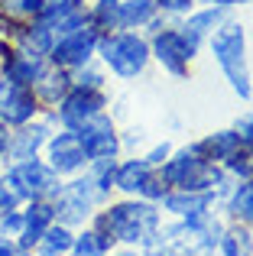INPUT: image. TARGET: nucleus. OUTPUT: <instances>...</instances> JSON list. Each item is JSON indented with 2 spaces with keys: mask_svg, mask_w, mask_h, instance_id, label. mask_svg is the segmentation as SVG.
<instances>
[{
  "mask_svg": "<svg viewBox=\"0 0 253 256\" xmlns=\"http://www.w3.org/2000/svg\"><path fill=\"white\" fill-rule=\"evenodd\" d=\"M159 175L169 188H182V192H214L218 198L230 192L234 178L221 169V166L202 159L188 143L172 150V156L159 166Z\"/></svg>",
  "mask_w": 253,
  "mask_h": 256,
  "instance_id": "obj_4",
  "label": "nucleus"
},
{
  "mask_svg": "<svg viewBox=\"0 0 253 256\" xmlns=\"http://www.w3.org/2000/svg\"><path fill=\"white\" fill-rule=\"evenodd\" d=\"M214 256H253V227L247 224H224Z\"/></svg>",
  "mask_w": 253,
  "mask_h": 256,
  "instance_id": "obj_26",
  "label": "nucleus"
},
{
  "mask_svg": "<svg viewBox=\"0 0 253 256\" xmlns=\"http://www.w3.org/2000/svg\"><path fill=\"white\" fill-rule=\"evenodd\" d=\"M68 75H72V84H75V88H94V91H108V82H110L108 68H104L98 58H91L88 65L68 72Z\"/></svg>",
  "mask_w": 253,
  "mask_h": 256,
  "instance_id": "obj_31",
  "label": "nucleus"
},
{
  "mask_svg": "<svg viewBox=\"0 0 253 256\" xmlns=\"http://www.w3.org/2000/svg\"><path fill=\"white\" fill-rule=\"evenodd\" d=\"M228 13H230V10H224V6H195V10H192L188 16H182L176 26H178V32L185 36L188 49L195 52V56H202V52H204V42H208V36L214 32V26L221 23Z\"/></svg>",
  "mask_w": 253,
  "mask_h": 256,
  "instance_id": "obj_16",
  "label": "nucleus"
},
{
  "mask_svg": "<svg viewBox=\"0 0 253 256\" xmlns=\"http://www.w3.org/2000/svg\"><path fill=\"white\" fill-rule=\"evenodd\" d=\"M88 26L101 36L120 30V0H88Z\"/></svg>",
  "mask_w": 253,
  "mask_h": 256,
  "instance_id": "obj_27",
  "label": "nucleus"
},
{
  "mask_svg": "<svg viewBox=\"0 0 253 256\" xmlns=\"http://www.w3.org/2000/svg\"><path fill=\"white\" fill-rule=\"evenodd\" d=\"M88 178L91 185H94L98 198H101V204H108L110 198H114V172H117V159H94V162H88Z\"/></svg>",
  "mask_w": 253,
  "mask_h": 256,
  "instance_id": "obj_30",
  "label": "nucleus"
},
{
  "mask_svg": "<svg viewBox=\"0 0 253 256\" xmlns=\"http://www.w3.org/2000/svg\"><path fill=\"white\" fill-rule=\"evenodd\" d=\"M39 114H42V107H39L32 88H23L16 82L0 78V120H4L10 130L30 124V120H36Z\"/></svg>",
  "mask_w": 253,
  "mask_h": 256,
  "instance_id": "obj_14",
  "label": "nucleus"
},
{
  "mask_svg": "<svg viewBox=\"0 0 253 256\" xmlns=\"http://www.w3.org/2000/svg\"><path fill=\"white\" fill-rule=\"evenodd\" d=\"M91 224L108 230L117 246L143 250V244L162 224V211H159V204L143 198H110L108 204H101L94 211Z\"/></svg>",
  "mask_w": 253,
  "mask_h": 256,
  "instance_id": "obj_2",
  "label": "nucleus"
},
{
  "mask_svg": "<svg viewBox=\"0 0 253 256\" xmlns=\"http://www.w3.org/2000/svg\"><path fill=\"white\" fill-rule=\"evenodd\" d=\"M98 42H101V32H94L91 26H82L75 32H65V36H56L49 49V65L65 72H75L82 65H88L91 58H98Z\"/></svg>",
  "mask_w": 253,
  "mask_h": 256,
  "instance_id": "obj_10",
  "label": "nucleus"
},
{
  "mask_svg": "<svg viewBox=\"0 0 253 256\" xmlns=\"http://www.w3.org/2000/svg\"><path fill=\"white\" fill-rule=\"evenodd\" d=\"M72 244H75V230L56 220V224L42 234V240L32 246V256H68Z\"/></svg>",
  "mask_w": 253,
  "mask_h": 256,
  "instance_id": "obj_28",
  "label": "nucleus"
},
{
  "mask_svg": "<svg viewBox=\"0 0 253 256\" xmlns=\"http://www.w3.org/2000/svg\"><path fill=\"white\" fill-rule=\"evenodd\" d=\"M39 23H46L56 36L88 26V0H46Z\"/></svg>",
  "mask_w": 253,
  "mask_h": 256,
  "instance_id": "obj_17",
  "label": "nucleus"
},
{
  "mask_svg": "<svg viewBox=\"0 0 253 256\" xmlns=\"http://www.w3.org/2000/svg\"><path fill=\"white\" fill-rule=\"evenodd\" d=\"M4 178L23 204L26 201H52L56 192H58V185H62V178L49 169V162H46L42 156L23 159V162H6Z\"/></svg>",
  "mask_w": 253,
  "mask_h": 256,
  "instance_id": "obj_7",
  "label": "nucleus"
},
{
  "mask_svg": "<svg viewBox=\"0 0 253 256\" xmlns=\"http://www.w3.org/2000/svg\"><path fill=\"white\" fill-rule=\"evenodd\" d=\"M68 91H72V75L65 68H56V65H49V68L42 72V78L32 84V94H36V100H39L42 110H56L58 100H62Z\"/></svg>",
  "mask_w": 253,
  "mask_h": 256,
  "instance_id": "obj_23",
  "label": "nucleus"
},
{
  "mask_svg": "<svg viewBox=\"0 0 253 256\" xmlns=\"http://www.w3.org/2000/svg\"><path fill=\"white\" fill-rule=\"evenodd\" d=\"M221 198L214 192H182V188H169L159 201L162 218H202V214L218 211Z\"/></svg>",
  "mask_w": 253,
  "mask_h": 256,
  "instance_id": "obj_15",
  "label": "nucleus"
},
{
  "mask_svg": "<svg viewBox=\"0 0 253 256\" xmlns=\"http://www.w3.org/2000/svg\"><path fill=\"white\" fill-rule=\"evenodd\" d=\"M75 133H78V140H82L84 152H88V162H94V159H120L124 156L120 126H117V120H114L110 110L94 114V117L84 120Z\"/></svg>",
  "mask_w": 253,
  "mask_h": 256,
  "instance_id": "obj_9",
  "label": "nucleus"
},
{
  "mask_svg": "<svg viewBox=\"0 0 253 256\" xmlns=\"http://www.w3.org/2000/svg\"><path fill=\"white\" fill-rule=\"evenodd\" d=\"M150 56H152V62H156L169 78H176V82H188L192 62L198 58L195 52L188 49V42H185V36L178 32L176 23L162 26L159 32L150 36Z\"/></svg>",
  "mask_w": 253,
  "mask_h": 256,
  "instance_id": "obj_8",
  "label": "nucleus"
},
{
  "mask_svg": "<svg viewBox=\"0 0 253 256\" xmlns=\"http://www.w3.org/2000/svg\"><path fill=\"white\" fill-rule=\"evenodd\" d=\"M192 150L198 152L202 159L214 166H224L237 150H240V136L234 133V126H224V130H214V133H204L202 140H192Z\"/></svg>",
  "mask_w": 253,
  "mask_h": 256,
  "instance_id": "obj_22",
  "label": "nucleus"
},
{
  "mask_svg": "<svg viewBox=\"0 0 253 256\" xmlns=\"http://www.w3.org/2000/svg\"><path fill=\"white\" fill-rule=\"evenodd\" d=\"M0 234H4V237H13V240L23 234V204L6 211V214H0Z\"/></svg>",
  "mask_w": 253,
  "mask_h": 256,
  "instance_id": "obj_34",
  "label": "nucleus"
},
{
  "mask_svg": "<svg viewBox=\"0 0 253 256\" xmlns=\"http://www.w3.org/2000/svg\"><path fill=\"white\" fill-rule=\"evenodd\" d=\"M42 159L49 162V169L56 172L58 178H72V175H82L88 169V152H84L78 133L62 130V126L49 136V143H46V150H42Z\"/></svg>",
  "mask_w": 253,
  "mask_h": 256,
  "instance_id": "obj_11",
  "label": "nucleus"
},
{
  "mask_svg": "<svg viewBox=\"0 0 253 256\" xmlns=\"http://www.w3.org/2000/svg\"><path fill=\"white\" fill-rule=\"evenodd\" d=\"M204 49L211 52V58L221 68L230 91L240 100H250L253 98V75H250V56H247V26L240 23V16H234V10L214 26Z\"/></svg>",
  "mask_w": 253,
  "mask_h": 256,
  "instance_id": "obj_3",
  "label": "nucleus"
},
{
  "mask_svg": "<svg viewBox=\"0 0 253 256\" xmlns=\"http://www.w3.org/2000/svg\"><path fill=\"white\" fill-rule=\"evenodd\" d=\"M228 220L221 211L202 218H162L159 230L143 244V256H214Z\"/></svg>",
  "mask_w": 253,
  "mask_h": 256,
  "instance_id": "obj_1",
  "label": "nucleus"
},
{
  "mask_svg": "<svg viewBox=\"0 0 253 256\" xmlns=\"http://www.w3.org/2000/svg\"><path fill=\"white\" fill-rule=\"evenodd\" d=\"M143 126H126V130H120V146H124V152H130L133 146H143Z\"/></svg>",
  "mask_w": 253,
  "mask_h": 256,
  "instance_id": "obj_37",
  "label": "nucleus"
},
{
  "mask_svg": "<svg viewBox=\"0 0 253 256\" xmlns=\"http://www.w3.org/2000/svg\"><path fill=\"white\" fill-rule=\"evenodd\" d=\"M110 110V91H94V88H75L58 100L56 120L62 130H78L84 120H91L94 114Z\"/></svg>",
  "mask_w": 253,
  "mask_h": 256,
  "instance_id": "obj_12",
  "label": "nucleus"
},
{
  "mask_svg": "<svg viewBox=\"0 0 253 256\" xmlns=\"http://www.w3.org/2000/svg\"><path fill=\"white\" fill-rule=\"evenodd\" d=\"M46 68H49V58L46 56H32V52H23V49H16V46L0 58V78L16 82L23 88H32L42 78Z\"/></svg>",
  "mask_w": 253,
  "mask_h": 256,
  "instance_id": "obj_18",
  "label": "nucleus"
},
{
  "mask_svg": "<svg viewBox=\"0 0 253 256\" xmlns=\"http://www.w3.org/2000/svg\"><path fill=\"white\" fill-rule=\"evenodd\" d=\"M98 62H101L104 68H108V75L117 78V82H136L152 65L150 36L140 32V30L108 32V36H101V42H98Z\"/></svg>",
  "mask_w": 253,
  "mask_h": 256,
  "instance_id": "obj_5",
  "label": "nucleus"
},
{
  "mask_svg": "<svg viewBox=\"0 0 253 256\" xmlns=\"http://www.w3.org/2000/svg\"><path fill=\"white\" fill-rule=\"evenodd\" d=\"M52 208H56V220L65 224V227H72V230L91 224L94 211L101 208V198H98L88 172L72 175V178H62L56 198H52Z\"/></svg>",
  "mask_w": 253,
  "mask_h": 256,
  "instance_id": "obj_6",
  "label": "nucleus"
},
{
  "mask_svg": "<svg viewBox=\"0 0 253 256\" xmlns=\"http://www.w3.org/2000/svg\"><path fill=\"white\" fill-rule=\"evenodd\" d=\"M234 133L240 136V143L253 146V107H250V110H244L240 117L234 120Z\"/></svg>",
  "mask_w": 253,
  "mask_h": 256,
  "instance_id": "obj_36",
  "label": "nucleus"
},
{
  "mask_svg": "<svg viewBox=\"0 0 253 256\" xmlns=\"http://www.w3.org/2000/svg\"><path fill=\"white\" fill-rule=\"evenodd\" d=\"M108 256H143L140 250H130V246H117V250H110Z\"/></svg>",
  "mask_w": 253,
  "mask_h": 256,
  "instance_id": "obj_41",
  "label": "nucleus"
},
{
  "mask_svg": "<svg viewBox=\"0 0 253 256\" xmlns=\"http://www.w3.org/2000/svg\"><path fill=\"white\" fill-rule=\"evenodd\" d=\"M56 224V208L52 201H26L23 204V234L16 237L20 250H30L42 240V234Z\"/></svg>",
  "mask_w": 253,
  "mask_h": 256,
  "instance_id": "obj_20",
  "label": "nucleus"
},
{
  "mask_svg": "<svg viewBox=\"0 0 253 256\" xmlns=\"http://www.w3.org/2000/svg\"><path fill=\"white\" fill-rule=\"evenodd\" d=\"M110 250H117L114 237L94 224H84L75 230V244H72L68 256H108Z\"/></svg>",
  "mask_w": 253,
  "mask_h": 256,
  "instance_id": "obj_25",
  "label": "nucleus"
},
{
  "mask_svg": "<svg viewBox=\"0 0 253 256\" xmlns=\"http://www.w3.org/2000/svg\"><path fill=\"white\" fill-rule=\"evenodd\" d=\"M172 150H176V146H172L169 140H159V143L146 146V152H140V156H143V159H146V162H150V166H156V169H159V166H162L166 159L172 156Z\"/></svg>",
  "mask_w": 253,
  "mask_h": 256,
  "instance_id": "obj_35",
  "label": "nucleus"
},
{
  "mask_svg": "<svg viewBox=\"0 0 253 256\" xmlns=\"http://www.w3.org/2000/svg\"><path fill=\"white\" fill-rule=\"evenodd\" d=\"M56 130H58L56 110H42L36 120L16 126V130H13V136H10V156H6V162H23V159L42 156L46 143H49V136Z\"/></svg>",
  "mask_w": 253,
  "mask_h": 256,
  "instance_id": "obj_13",
  "label": "nucleus"
},
{
  "mask_svg": "<svg viewBox=\"0 0 253 256\" xmlns=\"http://www.w3.org/2000/svg\"><path fill=\"white\" fill-rule=\"evenodd\" d=\"M218 211H221V218L230 220V224L253 227V178H237L234 185H230V192L221 198Z\"/></svg>",
  "mask_w": 253,
  "mask_h": 256,
  "instance_id": "obj_21",
  "label": "nucleus"
},
{
  "mask_svg": "<svg viewBox=\"0 0 253 256\" xmlns=\"http://www.w3.org/2000/svg\"><path fill=\"white\" fill-rule=\"evenodd\" d=\"M247 4H253V0H230V10H237V6H247Z\"/></svg>",
  "mask_w": 253,
  "mask_h": 256,
  "instance_id": "obj_42",
  "label": "nucleus"
},
{
  "mask_svg": "<svg viewBox=\"0 0 253 256\" xmlns=\"http://www.w3.org/2000/svg\"><path fill=\"white\" fill-rule=\"evenodd\" d=\"M10 136H13V130L0 120V169L6 166V156H10Z\"/></svg>",
  "mask_w": 253,
  "mask_h": 256,
  "instance_id": "obj_38",
  "label": "nucleus"
},
{
  "mask_svg": "<svg viewBox=\"0 0 253 256\" xmlns=\"http://www.w3.org/2000/svg\"><path fill=\"white\" fill-rule=\"evenodd\" d=\"M20 256H32V253H30V250H20Z\"/></svg>",
  "mask_w": 253,
  "mask_h": 256,
  "instance_id": "obj_43",
  "label": "nucleus"
},
{
  "mask_svg": "<svg viewBox=\"0 0 253 256\" xmlns=\"http://www.w3.org/2000/svg\"><path fill=\"white\" fill-rule=\"evenodd\" d=\"M224 172L230 175V178H253V146H247V143H240V150L234 152V156L228 159V162L221 166Z\"/></svg>",
  "mask_w": 253,
  "mask_h": 256,
  "instance_id": "obj_32",
  "label": "nucleus"
},
{
  "mask_svg": "<svg viewBox=\"0 0 253 256\" xmlns=\"http://www.w3.org/2000/svg\"><path fill=\"white\" fill-rule=\"evenodd\" d=\"M156 16H159L156 0H120V30L143 32Z\"/></svg>",
  "mask_w": 253,
  "mask_h": 256,
  "instance_id": "obj_29",
  "label": "nucleus"
},
{
  "mask_svg": "<svg viewBox=\"0 0 253 256\" xmlns=\"http://www.w3.org/2000/svg\"><path fill=\"white\" fill-rule=\"evenodd\" d=\"M10 42L23 52H32V56H49L52 42H56V32L46 23H39V20H30V23H20L16 36H13Z\"/></svg>",
  "mask_w": 253,
  "mask_h": 256,
  "instance_id": "obj_24",
  "label": "nucleus"
},
{
  "mask_svg": "<svg viewBox=\"0 0 253 256\" xmlns=\"http://www.w3.org/2000/svg\"><path fill=\"white\" fill-rule=\"evenodd\" d=\"M195 6H224V10H230V0H195Z\"/></svg>",
  "mask_w": 253,
  "mask_h": 256,
  "instance_id": "obj_40",
  "label": "nucleus"
},
{
  "mask_svg": "<svg viewBox=\"0 0 253 256\" xmlns=\"http://www.w3.org/2000/svg\"><path fill=\"white\" fill-rule=\"evenodd\" d=\"M156 10L162 13L169 23H178L182 16H188L195 10V0H156Z\"/></svg>",
  "mask_w": 253,
  "mask_h": 256,
  "instance_id": "obj_33",
  "label": "nucleus"
},
{
  "mask_svg": "<svg viewBox=\"0 0 253 256\" xmlns=\"http://www.w3.org/2000/svg\"><path fill=\"white\" fill-rule=\"evenodd\" d=\"M0 256H20V244L13 237H4V234H0Z\"/></svg>",
  "mask_w": 253,
  "mask_h": 256,
  "instance_id": "obj_39",
  "label": "nucleus"
},
{
  "mask_svg": "<svg viewBox=\"0 0 253 256\" xmlns=\"http://www.w3.org/2000/svg\"><path fill=\"white\" fill-rule=\"evenodd\" d=\"M156 166H150L143 156H120L114 172V194L120 198H140L146 188V182L152 178Z\"/></svg>",
  "mask_w": 253,
  "mask_h": 256,
  "instance_id": "obj_19",
  "label": "nucleus"
}]
</instances>
